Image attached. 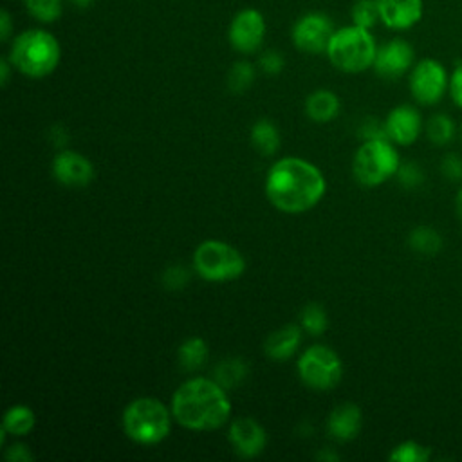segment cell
<instances>
[{
	"label": "cell",
	"instance_id": "23",
	"mask_svg": "<svg viewBox=\"0 0 462 462\" xmlns=\"http://www.w3.org/2000/svg\"><path fill=\"white\" fill-rule=\"evenodd\" d=\"M247 377V365L238 359V357H231V359H224L222 363H218V366L215 368V381L227 388L236 386L238 383H242Z\"/></svg>",
	"mask_w": 462,
	"mask_h": 462
},
{
	"label": "cell",
	"instance_id": "24",
	"mask_svg": "<svg viewBox=\"0 0 462 462\" xmlns=\"http://www.w3.org/2000/svg\"><path fill=\"white\" fill-rule=\"evenodd\" d=\"M410 247L422 254H433L442 247L440 235L430 226H419L410 233Z\"/></svg>",
	"mask_w": 462,
	"mask_h": 462
},
{
	"label": "cell",
	"instance_id": "41",
	"mask_svg": "<svg viewBox=\"0 0 462 462\" xmlns=\"http://www.w3.org/2000/svg\"><path fill=\"white\" fill-rule=\"evenodd\" d=\"M79 9H87V7H90L92 4H94V0H72Z\"/></svg>",
	"mask_w": 462,
	"mask_h": 462
},
{
	"label": "cell",
	"instance_id": "31",
	"mask_svg": "<svg viewBox=\"0 0 462 462\" xmlns=\"http://www.w3.org/2000/svg\"><path fill=\"white\" fill-rule=\"evenodd\" d=\"M189 280V274L184 267L180 265H173V267H168L164 273H162V283L166 289L170 291H177V289H182L184 283Z\"/></svg>",
	"mask_w": 462,
	"mask_h": 462
},
{
	"label": "cell",
	"instance_id": "22",
	"mask_svg": "<svg viewBox=\"0 0 462 462\" xmlns=\"http://www.w3.org/2000/svg\"><path fill=\"white\" fill-rule=\"evenodd\" d=\"M179 363L184 370H197L208 359V345L202 337H189L179 346Z\"/></svg>",
	"mask_w": 462,
	"mask_h": 462
},
{
	"label": "cell",
	"instance_id": "18",
	"mask_svg": "<svg viewBox=\"0 0 462 462\" xmlns=\"http://www.w3.org/2000/svg\"><path fill=\"white\" fill-rule=\"evenodd\" d=\"M301 341V328L298 325H283L273 332L265 341V354L274 361H283L291 357Z\"/></svg>",
	"mask_w": 462,
	"mask_h": 462
},
{
	"label": "cell",
	"instance_id": "29",
	"mask_svg": "<svg viewBox=\"0 0 462 462\" xmlns=\"http://www.w3.org/2000/svg\"><path fill=\"white\" fill-rule=\"evenodd\" d=\"M253 79H254V70H253L251 63L238 61L231 67V70L227 74V87L233 92H244L251 87Z\"/></svg>",
	"mask_w": 462,
	"mask_h": 462
},
{
	"label": "cell",
	"instance_id": "30",
	"mask_svg": "<svg viewBox=\"0 0 462 462\" xmlns=\"http://www.w3.org/2000/svg\"><path fill=\"white\" fill-rule=\"evenodd\" d=\"M352 20L359 27H365V29L374 27L375 22L381 20L377 2L375 0H357L352 7Z\"/></svg>",
	"mask_w": 462,
	"mask_h": 462
},
{
	"label": "cell",
	"instance_id": "10",
	"mask_svg": "<svg viewBox=\"0 0 462 462\" xmlns=\"http://www.w3.org/2000/svg\"><path fill=\"white\" fill-rule=\"evenodd\" d=\"M334 34V27L328 16L321 13H309L301 16L292 27L294 45L309 54L327 52L328 42Z\"/></svg>",
	"mask_w": 462,
	"mask_h": 462
},
{
	"label": "cell",
	"instance_id": "20",
	"mask_svg": "<svg viewBox=\"0 0 462 462\" xmlns=\"http://www.w3.org/2000/svg\"><path fill=\"white\" fill-rule=\"evenodd\" d=\"M34 411L29 408V406H23V404H16V406H11L5 415H4V420H2V428L9 433V435H14V437H22V435H27L32 428H34Z\"/></svg>",
	"mask_w": 462,
	"mask_h": 462
},
{
	"label": "cell",
	"instance_id": "28",
	"mask_svg": "<svg viewBox=\"0 0 462 462\" xmlns=\"http://www.w3.org/2000/svg\"><path fill=\"white\" fill-rule=\"evenodd\" d=\"M301 327L312 334V336H318V334H323L325 328H327V312L323 310L321 305L318 303H309L303 307L301 310Z\"/></svg>",
	"mask_w": 462,
	"mask_h": 462
},
{
	"label": "cell",
	"instance_id": "34",
	"mask_svg": "<svg viewBox=\"0 0 462 462\" xmlns=\"http://www.w3.org/2000/svg\"><path fill=\"white\" fill-rule=\"evenodd\" d=\"M442 171L449 180H458L462 177V159L458 155H446L442 161Z\"/></svg>",
	"mask_w": 462,
	"mask_h": 462
},
{
	"label": "cell",
	"instance_id": "4",
	"mask_svg": "<svg viewBox=\"0 0 462 462\" xmlns=\"http://www.w3.org/2000/svg\"><path fill=\"white\" fill-rule=\"evenodd\" d=\"M170 428L171 415L159 399H134L123 411V430L137 444H157L168 437Z\"/></svg>",
	"mask_w": 462,
	"mask_h": 462
},
{
	"label": "cell",
	"instance_id": "25",
	"mask_svg": "<svg viewBox=\"0 0 462 462\" xmlns=\"http://www.w3.org/2000/svg\"><path fill=\"white\" fill-rule=\"evenodd\" d=\"M455 135V123L446 114H437L428 123V137L433 144H448Z\"/></svg>",
	"mask_w": 462,
	"mask_h": 462
},
{
	"label": "cell",
	"instance_id": "38",
	"mask_svg": "<svg viewBox=\"0 0 462 462\" xmlns=\"http://www.w3.org/2000/svg\"><path fill=\"white\" fill-rule=\"evenodd\" d=\"M0 27H2V40H7L9 32H11V18H9L7 11L0 13Z\"/></svg>",
	"mask_w": 462,
	"mask_h": 462
},
{
	"label": "cell",
	"instance_id": "26",
	"mask_svg": "<svg viewBox=\"0 0 462 462\" xmlns=\"http://www.w3.org/2000/svg\"><path fill=\"white\" fill-rule=\"evenodd\" d=\"M23 5L32 18L43 23H51L61 14V0H23Z\"/></svg>",
	"mask_w": 462,
	"mask_h": 462
},
{
	"label": "cell",
	"instance_id": "39",
	"mask_svg": "<svg viewBox=\"0 0 462 462\" xmlns=\"http://www.w3.org/2000/svg\"><path fill=\"white\" fill-rule=\"evenodd\" d=\"M9 60H2L0 61V79H2V87H5L7 85V79H9Z\"/></svg>",
	"mask_w": 462,
	"mask_h": 462
},
{
	"label": "cell",
	"instance_id": "32",
	"mask_svg": "<svg viewBox=\"0 0 462 462\" xmlns=\"http://www.w3.org/2000/svg\"><path fill=\"white\" fill-rule=\"evenodd\" d=\"M397 177H399L401 184L406 186V188H417V186L424 180L422 170H420L417 164H413V162H408V164H404V166H399Z\"/></svg>",
	"mask_w": 462,
	"mask_h": 462
},
{
	"label": "cell",
	"instance_id": "37",
	"mask_svg": "<svg viewBox=\"0 0 462 462\" xmlns=\"http://www.w3.org/2000/svg\"><path fill=\"white\" fill-rule=\"evenodd\" d=\"M5 458L11 462H29V460H32V455L23 444H14V446L7 448Z\"/></svg>",
	"mask_w": 462,
	"mask_h": 462
},
{
	"label": "cell",
	"instance_id": "36",
	"mask_svg": "<svg viewBox=\"0 0 462 462\" xmlns=\"http://www.w3.org/2000/svg\"><path fill=\"white\" fill-rule=\"evenodd\" d=\"M363 137H365V141H372V139H388V135H386V128H384V125H381V123H377V121H366L363 126H361V132H359Z\"/></svg>",
	"mask_w": 462,
	"mask_h": 462
},
{
	"label": "cell",
	"instance_id": "8",
	"mask_svg": "<svg viewBox=\"0 0 462 462\" xmlns=\"http://www.w3.org/2000/svg\"><path fill=\"white\" fill-rule=\"evenodd\" d=\"M298 375L312 390L334 388L343 375V363L339 356L325 346L312 345L298 359Z\"/></svg>",
	"mask_w": 462,
	"mask_h": 462
},
{
	"label": "cell",
	"instance_id": "1",
	"mask_svg": "<svg viewBox=\"0 0 462 462\" xmlns=\"http://www.w3.org/2000/svg\"><path fill=\"white\" fill-rule=\"evenodd\" d=\"M325 177L318 166L300 157L276 161L265 177L269 202L285 213H303L325 195Z\"/></svg>",
	"mask_w": 462,
	"mask_h": 462
},
{
	"label": "cell",
	"instance_id": "5",
	"mask_svg": "<svg viewBox=\"0 0 462 462\" xmlns=\"http://www.w3.org/2000/svg\"><path fill=\"white\" fill-rule=\"evenodd\" d=\"M375 54L377 47L370 31L356 23L334 31L327 47V56L330 63L336 69L352 74L372 67Z\"/></svg>",
	"mask_w": 462,
	"mask_h": 462
},
{
	"label": "cell",
	"instance_id": "3",
	"mask_svg": "<svg viewBox=\"0 0 462 462\" xmlns=\"http://www.w3.org/2000/svg\"><path fill=\"white\" fill-rule=\"evenodd\" d=\"M60 54V43L51 32L29 29L14 38L9 61L29 78H43L58 67Z\"/></svg>",
	"mask_w": 462,
	"mask_h": 462
},
{
	"label": "cell",
	"instance_id": "35",
	"mask_svg": "<svg viewBox=\"0 0 462 462\" xmlns=\"http://www.w3.org/2000/svg\"><path fill=\"white\" fill-rule=\"evenodd\" d=\"M449 92L457 106L462 108V63H458L449 78Z\"/></svg>",
	"mask_w": 462,
	"mask_h": 462
},
{
	"label": "cell",
	"instance_id": "27",
	"mask_svg": "<svg viewBox=\"0 0 462 462\" xmlns=\"http://www.w3.org/2000/svg\"><path fill=\"white\" fill-rule=\"evenodd\" d=\"M430 458V448L415 442V440H404L399 446L393 448L390 453V460L393 462H424Z\"/></svg>",
	"mask_w": 462,
	"mask_h": 462
},
{
	"label": "cell",
	"instance_id": "13",
	"mask_svg": "<svg viewBox=\"0 0 462 462\" xmlns=\"http://www.w3.org/2000/svg\"><path fill=\"white\" fill-rule=\"evenodd\" d=\"M52 175L65 186L79 188L87 186L94 179V166L85 155L63 150L52 159Z\"/></svg>",
	"mask_w": 462,
	"mask_h": 462
},
{
	"label": "cell",
	"instance_id": "12",
	"mask_svg": "<svg viewBox=\"0 0 462 462\" xmlns=\"http://www.w3.org/2000/svg\"><path fill=\"white\" fill-rule=\"evenodd\" d=\"M413 63V49L404 40H390L377 49L374 69L381 78L395 79L401 78Z\"/></svg>",
	"mask_w": 462,
	"mask_h": 462
},
{
	"label": "cell",
	"instance_id": "40",
	"mask_svg": "<svg viewBox=\"0 0 462 462\" xmlns=\"http://www.w3.org/2000/svg\"><path fill=\"white\" fill-rule=\"evenodd\" d=\"M455 206H457V213H458V217L462 218V188H460V189H458V193H457Z\"/></svg>",
	"mask_w": 462,
	"mask_h": 462
},
{
	"label": "cell",
	"instance_id": "17",
	"mask_svg": "<svg viewBox=\"0 0 462 462\" xmlns=\"http://www.w3.org/2000/svg\"><path fill=\"white\" fill-rule=\"evenodd\" d=\"M363 415L357 404L354 402H343L336 406L327 420L328 433L337 440H352L357 437L361 430Z\"/></svg>",
	"mask_w": 462,
	"mask_h": 462
},
{
	"label": "cell",
	"instance_id": "15",
	"mask_svg": "<svg viewBox=\"0 0 462 462\" xmlns=\"http://www.w3.org/2000/svg\"><path fill=\"white\" fill-rule=\"evenodd\" d=\"M420 126H422L420 114L410 105L395 106L384 121L388 139L402 146L411 144L419 137Z\"/></svg>",
	"mask_w": 462,
	"mask_h": 462
},
{
	"label": "cell",
	"instance_id": "21",
	"mask_svg": "<svg viewBox=\"0 0 462 462\" xmlns=\"http://www.w3.org/2000/svg\"><path fill=\"white\" fill-rule=\"evenodd\" d=\"M251 143L260 153L273 155L280 146L278 128L267 119L256 121L251 128Z\"/></svg>",
	"mask_w": 462,
	"mask_h": 462
},
{
	"label": "cell",
	"instance_id": "14",
	"mask_svg": "<svg viewBox=\"0 0 462 462\" xmlns=\"http://www.w3.org/2000/svg\"><path fill=\"white\" fill-rule=\"evenodd\" d=\"M229 442L233 444L235 451L244 457L251 458L263 451L267 437L265 430L251 417H240L235 419L229 426Z\"/></svg>",
	"mask_w": 462,
	"mask_h": 462
},
{
	"label": "cell",
	"instance_id": "7",
	"mask_svg": "<svg viewBox=\"0 0 462 462\" xmlns=\"http://www.w3.org/2000/svg\"><path fill=\"white\" fill-rule=\"evenodd\" d=\"M193 267L208 282H231L245 271V260L238 249L222 240H204L193 253Z\"/></svg>",
	"mask_w": 462,
	"mask_h": 462
},
{
	"label": "cell",
	"instance_id": "19",
	"mask_svg": "<svg viewBox=\"0 0 462 462\" xmlns=\"http://www.w3.org/2000/svg\"><path fill=\"white\" fill-rule=\"evenodd\" d=\"M305 112L316 123L332 121L339 114V99L330 90H316L307 97Z\"/></svg>",
	"mask_w": 462,
	"mask_h": 462
},
{
	"label": "cell",
	"instance_id": "9",
	"mask_svg": "<svg viewBox=\"0 0 462 462\" xmlns=\"http://www.w3.org/2000/svg\"><path fill=\"white\" fill-rule=\"evenodd\" d=\"M449 87V79L446 69L431 58L420 60L410 76V90L411 96L420 105H435L444 96L446 88Z\"/></svg>",
	"mask_w": 462,
	"mask_h": 462
},
{
	"label": "cell",
	"instance_id": "2",
	"mask_svg": "<svg viewBox=\"0 0 462 462\" xmlns=\"http://www.w3.org/2000/svg\"><path fill=\"white\" fill-rule=\"evenodd\" d=\"M173 419L195 431H211L224 426L231 415L226 388L215 379L193 377L184 381L171 397Z\"/></svg>",
	"mask_w": 462,
	"mask_h": 462
},
{
	"label": "cell",
	"instance_id": "16",
	"mask_svg": "<svg viewBox=\"0 0 462 462\" xmlns=\"http://www.w3.org/2000/svg\"><path fill=\"white\" fill-rule=\"evenodd\" d=\"M381 22L395 31L413 27L422 18V0H375Z\"/></svg>",
	"mask_w": 462,
	"mask_h": 462
},
{
	"label": "cell",
	"instance_id": "33",
	"mask_svg": "<svg viewBox=\"0 0 462 462\" xmlns=\"http://www.w3.org/2000/svg\"><path fill=\"white\" fill-rule=\"evenodd\" d=\"M260 67L267 74H278L283 69V58L276 51H267L260 56Z\"/></svg>",
	"mask_w": 462,
	"mask_h": 462
},
{
	"label": "cell",
	"instance_id": "6",
	"mask_svg": "<svg viewBox=\"0 0 462 462\" xmlns=\"http://www.w3.org/2000/svg\"><path fill=\"white\" fill-rule=\"evenodd\" d=\"M399 166V153L390 144V139H372L357 148L352 171L359 184L372 188L395 175Z\"/></svg>",
	"mask_w": 462,
	"mask_h": 462
},
{
	"label": "cell",
	"instance_id": "11",
	"mask_svg": "<svg viewBox=\"0 0 462 462\" xmlns=\"http://www.w3.org/2000/svg\"><path fill=\"white\" fill-rule=\"evenodd\" d=\"M265 34L263 16L256 9H242L229 25V43L242 54L254 52Z\"/></svg>",
	"mask_w": 462,
	"mask_h": 462
}]
</instances>
